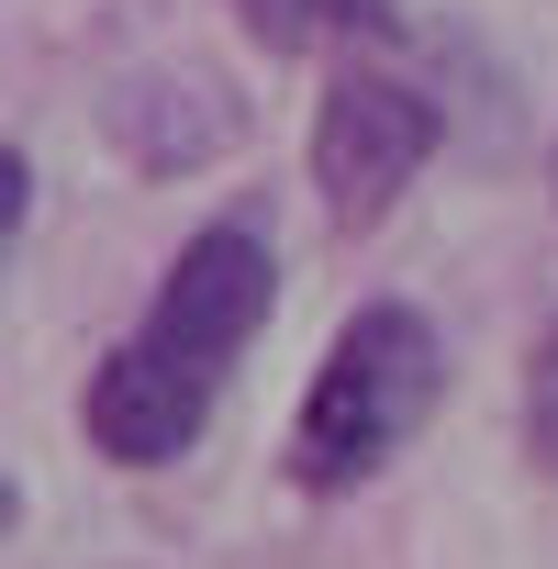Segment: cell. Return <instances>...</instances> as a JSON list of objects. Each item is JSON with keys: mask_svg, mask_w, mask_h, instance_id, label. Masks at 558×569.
I'll use <instances>...</instances> for the list:
<instances>
[{"mask_svg": "<svg viewBox=\"0 0 558 569\" xmlns=\"http://www.w3.org/2000/svg\"><path fill=\"white\" fill-rule=\"evenodd\" d=\"M268 291H279V257H268V234L257 223H201L179 257H168V279H157V302H146V325L90 369V391H79V425H90V447L112 458V469H168V458H190L201 447V425L223 413V380H235V358L257 347V325H268Z\"/></svg>", "mask_w": 558, "mask_h": 569, "instance_id": "cell-1", "label": "cell"}, {"mask_svg": "<svg viewBox=\"0 0 558 569\" xmlns=\"http://www.w3.org/2000/svg\"><path fill=\"white\" fill-rule=\"evenodd\" d=\"M436 391H447V347H436V325H425L413 302L347 313L336 347H325V369H313V391H302L291 480H302V491H358V480H380V469L425 436Z\"/></svg>", "mask_w": 558, "mask_h": 569, "instance_id": "cell-2", "label": "cell"}, {"mask_svg": "<svg viewBox=\"0 0 558 569\" xmlns=\"http://www.w3.org/2000/svg\"><path fill=\"white\" fill-rule=\"evenodd\" d=\"M436 134H447V112H436L425 79L347 57L336 90H325V112H313V190H325V212H336V223H380V212L425 179Z\"/></svg>", "mask_w": 558, "mask_h": 569, "instance_id": "cell-3", "label": "cell"}, {"mask_svg": "<svg viewBox=\"0 0 558 569\" xmlns=\"http://www.w3.org/2000/svg\"><path fill=\"white\" fill-rule=\"evenodd\" d=\"M223 12L279 46V57H313V46H347V34H380L391 23V0H223Z\"/></svg>", "mask_w": 558, "mask_h": 569, "instance_id": "cell-4", "label": "cell"}, {"mask_svg": "<svg viewBox=\"0 0 558 569\" xmlns=\"http://www.w3.org/2000/svg\"><path fill=\"white\" fill-rule=\"evenodd\" d=\"M525 458L558 480V313H547L536 347H525Z\"/></svg>", "mask_w": 558, "mask_h": 569, "instance_id": "cell-5", "label": "cell"}, {"mask_svg": "<svg viewBox=\"0 0 558 569\" xmlns=\"http://www.w3.org/2000/svg\"><path fill=\"white\" fill-rule=\"evenodd\" d=\"M23 201H34V168H23V146H0V257L23 234Z\"/></svg>", "mask_w": 558, "mask_h": 569, "instance_id": "cell-6", "label": "cell"}, {"mask_svg": "<svg viewBox=\"0 0 558 569\" xmlns=\"http://www.w3.org/2000/svg\"><path fill=\"white\" fill-rule=\"evenodd\" d=\"M23 525V491H12V469H0V536H12Z\"/></svg>", "mask_w": 558, "mask_h": 569, "instance_id": "cell-7", "label": "cell"}]
</instances>
